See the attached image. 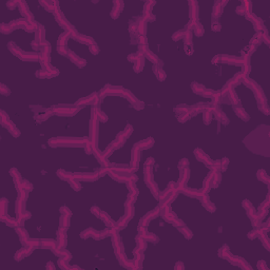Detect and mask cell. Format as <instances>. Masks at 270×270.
<instances>
[{"label":"cell","mask_w":270,"mask_h":270,"mask_svg":"<svg viewBox=\"0 0 270 270\" xmlns=\"http://www.w3.org/2000/svg\"><path fill=\"white\" fill-rule=\"evenodd\" d=\"M194 154H195V156H196V158L198 159V161L205 162V164H206L207 166L212 167V165H213V162H214L210 161L209 156H208L207 154H205V152H203L200 149H196V150H195V151H194Z\"/></svg>","instance_id":"obj_1"},{"label":"cell","mask_w":270,"mask_h":270,"mask_svg":"<svg viewBox=\"0 0 270 270\" xmlns=\"http://www.w3.org/2000/svg\"><path fill=\"white\" fill-rule=\"evenodd\" d=\"M198 198H200V200H202L203 206L206 208L208 211H210V212H214V211H215V206H214V205L211 203V200H209V197H208V195H207V194L202 195V196H200Z\"/></svg>","instance_id":"obj_2"},{"label":"cell","mask_w":270,"mask_h":270,"mask_svg":"<svg viewBox=\"0 0 270 270\" xmlns=\"http://www.w3.org/2000/svg\"><path fill=\"white\" fill-rule=\"evenodd\" d=\"M113 3H114V8L111 11V17L115 19L119 16L121 10H123V8H124V2L118 0V1H114Z\"/></svg>","instance_id":"obj_3"},{"label":"cell","mask_w":270,"mask_h":270,"mask_svg":"<svg viewBox=\"0 0 270 270\" xmlns=\"http://www.w3.org/2000/svg\"><path fill=\"white\" fill-rule=\"evenodd\" d=\"M67 57H69L70 60L72 61L73 63H75L77 67H79V68H81V67H83L86 64V61L83 60V59H81L80 57H78L76 54H74L73 52H69V54Z\"/></svg>","instance_id":"obj_4"},{"label":"cell","mask_w":270,"mask_h":270,"mask_svg":"<svg viewBox=\"0 0 270 270\" xmlns=\"http://www.w3.org/2000/svg\"><path fill=\"white\" fill-rule=\"evenodd\" d=\"M189 4H190V20L197 21L198 9H197L196 1H189Z\"/></svg>","instance_id":"obj_5"},{"label":"cell","mask_w":270,"mask_h":270,"mask_svg":"<svg viewBox=\"0 0 270 270\" xmlns=\"http://www.w3.org/2000/svg\"><path fill=\"white\" fill-rule=\"evenodd\" d=\"M152 146H153V139H152L151 137H149V138H147V139L143 140V142L137 143L134 147L138 148L139 150H143V149H149V148H151Z\"/></svg>","instance_id":"obj_6"},{"label":"cell","mask_w":270,"mask_h":270,"mask_svg":"<svg viewBox=\"0 0 270 270\" xmlns=\"http://www.w3.org/2000/svg\"><path fill=\"white\" fill-rule=\"evenodd\" d=\"M222 11H223V8H222L221 1H215L213 6V10H212V17H213V19H219V16L222 15Z\"/></svg>","instance_id":"obj_7"},{"label":"cell","mask_w":270,"mask_h":270,"mask_svg":"<svg viewBox=\"0 0 270 270\" xmlns=\"http://www.w3.org/2000/svg\"><path fill=\"white\" fill-rule=\"evenodd\" d=\"M4 126H6V128H8L9 132L11 133V134L13 135V136H19V131H18L17 127L14 125V124L12 123L11 120L6 121V123L4 124Z\"/></svg>","instance_id":"obj_8"},{"label":"cell","mask_w":270,"mask_h":270,"mask_svg":"<svg viewBox=\"0 0 270 270\" xmlns=\"http://www.w3.org/2000/svg\"><path fill=\"white\" fill-rule=\"evenodd\" d=\"M153 71H154L155 76H157V78H158L159 80L161 81L165 80V78H166V73L164 72V70H162L161 67H157L156 64H155L154 68H153Z\"/></svg>","instance_id":"obj_9"},{"label":"cell","mask_w":270,"mask_h":270,"mask_svg":"<svg viewBox=\"0 0 270 270\" xmlns=\"http://www.w3.org/2000/svg\"><path fill=\"white\" fill-rule=\"evenodd\" d=\"M234 111H235L236 115H238L240 118H242L243 120H248L249 119V116H248V114L245 112V110H243L242 108H238V107L234 106Z\"/></svg>","instance_id":"obj_10"},{"label":"cell","mask_w":270,"mask_h":270,"mask_svg":"<svg viewBox=\"0 0 270 270\" xmlns=\"http://www.w3.org/2000/svg\"><path fill=\"white\" fill-rule=\"evenodd\" d=\"M186 33H187V30H186V29L177 31V32H175L173 35H172V39H173L174 41H178V40H181V39H184Z\"/></svg>","instance_id":"obj_11"},{"label":"cell","mask_w":270,"mask_h":270,"mask_svg":"<svg viewBox=\"0 0 270 270\" xmlns=\"http://www.w3.org/2000/svg\"><path fill=\"white\" fill-rule=\"evenodd\" d=\"M69 38H70V34H69L68 32L63 33V35H60L58 38V47H66Z\"/></svg>","instance_id":"obj_12"},{"label":"cell","mask_w":270,"mask_h":270,"mask_svg":"<svg viewBox=\"0 0 270 270\" xmlns=\"http://www.w3.org/2000/svg\"><path fill=\"white\" fill-rule=\"evenodd\" d=\"M193 32H194V34L196 35L197 37H200V36H203V34H204V28H203V25H200V22H197L195 23V25H194V28H193Z\"/></svg>","instance_id":"obj_13"},{"label":"cell","mask_w":270,"mask_h":270,"mask_svg":"<svg viewBox=\"0 0 270 270\" xmlns=\"http://www.w3.org/2000/svg\"><path fill=\"white\" fill-rule=\"evenodd\" d=\"M213 117H214V115H213V113H212V111L206 110V111L204 112V118H203V120H204V123L206 124V125H208V124L211 123Z\"/></svg>","instance_id":"obj_14"},{"label":"cell","mask_w":270,"mask_h":270,"mask_svg":"<svg viewBox=\"0 0 270 270\" xmlns=\"http://www.w3.org/2000/svg\"><path fill=\"white\" fill-rule=\"evenodd\" d=\"M257 177H259L260 181H264V183H266V184H269L270 178L264 170H259V172H257Z\"/></svg>","instance_id":"obj_15"},{"label":"cell","mask_w":270,"mask_h":270,"mask_svg":"<svg viewBox=\"0 0 270 270\" xmlns=\"http://www.w3.org/2000/svg\"><path fill=\"white\" fill-rule=\"evenodd\" d=\"M69 226H70V217L61 215V219H60V227H61V228L60 229L66 230Z\"/></svg>","instance_id":"obj_16"},{"label":"cell","mask_w":270,"mask_h":270,"mask_svg":"<svg viewBox=\"0 0 270 270\" xmlns=\"http://www.w3.org/2000/svg\"><path fill=\"white\" fill-rule=\"evenodd\" d=\"M221 22H219V19H212L211 22V29L214 32H219L221 31Z\"/></svg>","instance_id":"obj_17"},{"label":"cell","mask_w":270,"mask_h":270,"mask_svg":"<svg viewBox=\"0 0 270 270\" xmlns=\"http://www.w3.org/2000/svg\"><path fill=\"white\" fill-rule=\"evenodd\" d=\"M178 230H180L181 232L183 233V235H185L187 238H192V232H191V231L187 228V227H185V226L180 227V228H178Z\"/></svg>","instance_id":"obj_18"},{"label":"cell","mask_w":270,"mask_h":270,"mask_svg":"<svg viewBox=\"0 0 270 270\" xmlns=\"http://www.w3.org/2000/svg\"><path fill=\"white\" fill-rule=\"evenodd\" d=\"M0 208H1V216H3L6 214V210L8 208V203H6V198H2L1 203H0Z\"/></svg>","instance_id":"obj_19"},{"label":"cell","mask_w":270,"mask_h":270,"mask_svg":"<svg viewBox=\"0 0 270 270\" xmlns=\"http://www.w3.org/2000/svg\"><path fill=\"white\" fill-rule=\"evenodd\" d=\"M60 213H61V215L68 216V217H71V215H72V213H71L70 209H69L68 207H66V206H63V207L60 208Z\"/></svg>","instance_id":"obj_20"},{"label":"cell","mask_w":270,"mask_h":270,"mask_svg":"<svg viewBox=\"0 0 270 270\" xmlns=\"http://www.w3.org/2000/svg\"><path fill=\"white\" fill-rule=\"evenodd\" d=\"M185 52L187 53V55H189V56L193 54L192 44H185Z\"/></svg>","instance_id":"obj_21"},{"label":"cell","mask_w":270,"mask_h":270,"mask_svg":"<svg viewBox=\"0 0 270 270\" xmlns=\"http://www.w3.org/2000/svg\"><path fill=\"white\" fill-rule=\"evenodd\" d=\"M188 165H189V162L187 159H181L178 166H180V168H188Z\"/></svg>","instance_id":"obj_22"},{"label":"cell","mask_w":270,"mask_h":270,"mask_svg":"<svg viewBox=\"0 0 270 270\" xmlns=\"http://www.w3.org/2000/svg\"><path fill=\"white\" fill-rule=\"evenodd\" d=\"M0 91H1V94L2 95H9L10 94L9 88H6L4 85H1V89H0Z\"/></svg>","instance_id":"obj_23"},{"label":"cell","mask_w":270,"mask_h":270,"mask_svg":"<svg viewBox=\"0 0 270 270\" xmlns=\"http://www.w3.org/2000/svg\"><path fill=\"white\" fill-rule=\"evenodd\" d=\"M90 51L92 52L93 54H98V52H99V49L98 48H97V45L96 44H93V45H90Z\"/></svg>","instance_id":"obj_24"},{"label":"cell","mask_w":270,"mask_h":270,"mask_svg":"<svg viewBox=\"0 0 270 270\" xmlns=\"http://www.w3.org/2000/svg\"><path fill=\"white\" fill-rule=\"evenodd\" d=\"M243 207L245 208L246 210H249V209H251V208H252V204L250 202H248V200H244Z\"/></svg>","instance_id":"obj_25"},{"label":"cell","mask_w":270,"mask_h":270,"mask_svg":"<svg viewBox=\"0 0 270 270\" xmlns=\"http://www.w3.org/2000/svg\"><path fill=\"white\" fill-rule=\"evenodd\" d=\"M6 6H8L9 8L14 9L15 6H18V2H16V1H10V2H8V4H6Z\"/></svg>","instance_id":"obj_26"},{"label":"cell","mask_w":270,"mask_h":270,"mask_svg":"<svg viewBox=\"0 0 270 270\" xmlns=\"http://www.w3.org/2000/svg\"><path fill=\"white\" fill-rule=\"evenodd\" d=\"M153 164H154V161H153V159H152V158H149L147 162H145L146 166H152V165H153Z\"/></svg>","instance_id":"obj_27"}]
</instances>
